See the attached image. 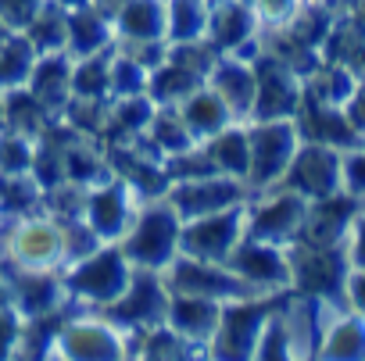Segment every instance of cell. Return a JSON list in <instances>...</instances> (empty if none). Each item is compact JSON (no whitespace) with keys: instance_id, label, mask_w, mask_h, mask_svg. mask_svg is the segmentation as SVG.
I'll use <instances>...</instances> for the list:
<instances>
[{"instance_id":"d6986e66","label":"cell","mask_w":365,"mask_h":361,"mask_svg":"<svg viewBox=\"0 0 365 361\" xmlns=\"http://www.w3.org/2000/svg\"><path fill=\"white\" fill-rule=\"evenodd\" d=\"M297 129H301V140H312V143H326V147H336L344 154L358 150L365 143V136L354 129V122L347 118L344 108L336 104H326L312 93H304L301 100V111L294 115Z\"/></svg>"},{"instance_id":"603a6c76","label":"cell","mask_w":365,"mask_h":361,"mask_svg":"<svg viewBox=\"0 0 365 361\" xmlns=\"http://www.w3.org/2000/svg\"><path fill=\"white\" fill-rule=\"evenodd\" d=\"M26 86L33 90V97H36L54 118H61V111H65L68 100H72V58H68L65 51H58V54H40L36 65H33V72H29V83H26Z\"/></svg>"},{"instance_id":"4fadbf2b","label":"cell","mask_w":365,"mask_h":361,"mask_svg":"<svg viewBox=\"0 0 365 361\" xmlns=\"http://www.w3.org/2000/svg\"><path fill=\"white\" fill-rule=\"evenodd\" d=\"M283 187L297 190L308 201H319V197L344 190V150L301 140V147L283 175Z\"/></svg>"},{"instance_id":"6da1fadb","label":"cell","mask_w":365,"mask_h":361,"mask_svg":"<svg viewBox=\"0 0 365 361\" xmlns=\"http://www.w3.org/2000/svg\"><path fill=\"white\" fill-rule=\"evenodd\" d=\"M0 261L15 272H61L68 265L65 222L47 208L8 219L0 229Z\"/></svg>"},{"instance_id":"30bf717a","label":"cell","mask_w":365,"mask_h":361,"mask_svg":"<svg viewBox=\"0 0 365 361\" xmlns=\"http://www.w3.org/2000/svg\"><path fill=\"white\" fill-rule=\"evenodd\" d=\"M165 197L172 201V208L179 211L182 222H190V219H205V215L247 204L251 187L244 179L212 172V175H201V179H187V183H172Z\"/></svg>"},{"instance_id":"2e32d148","label":"cell","mask_w":365,"mask_h":361,"mask_svg":"<svg viewBox=\"0 0 365 361\" xmlns=\"http://www.w3.org/2000/svg\"><path fill=\"white\" fill-rule=\"evenodd\" d=\"M140 204L143 201L136 197V190L125 179L111 175V179H104V183H97L83 194V219L104 244H118Z\"/></svg>"},{"instance_id":"cb8c5ba5","label":"cell","mask_w":365,"mask_h":361,"mask_svg":"<svg viewBox=\"0 0 365 361\" xmlns=\"http://www.w3.org/2000/svg\"><path fill=\"white\" fill-rule=\"evenodd\" d=\"M115 40H118L115 36V22L104 11H97L90 0L86 4L68 8V43H65L68 58H90V54L111 51Z\"/></svg>"},{"instance_id":"8992f818","label":"cell","mask_w":365,"mask_h":361,"mask_svg":"<svg viewBox=\"0 0 365 361\" xmlns=\"http://www.w3.org/2000/svg\"><path fill=\"white\" fill-rule=\"evenodd\" d=\"M58 357H129L133 354V336L125 329H118L104 311H86V308H72L68 318L61 322L58 343H54Z\"/></svg>"},{"instance_id":"d6a6232c","label":"cell","mask_w":365,"mask_h":361,"mask_svg":"<svg viewBox=\"0 0 365 361\" xmlns=\"http://www.w3.org/2000/svg\"><path fill=\"white\" fill-rule=\"evenodd\" d=\"M111 51H101L90 58H72V97L111 100Z\"/></svg>"},{"instance_id":"ffe728a7","label":"cell","mask_w":365,"mask_h":361,"mask_svg":"<svg viewBox=\"0 0 365 361\" xmlns=\"http://www.w3.org/2000/svg\"><path fill=\"white\" fill-rule=\"evenodd\" d=\"M11 304L22 318H40L72 308L61 272H15L11 268Z\"/></svg>"},{"instance_id":"52a82bcc","label":"cell","mask_w":365,"mask_h":361,"mask_svg":"<svg viewBox=\"0 0 365 361\" xmlns=\"http://www.w3.org/2000/svg\"><path fill=\"white\" fill-rule=\"evenodd\" d=\"M276 300H279V293H269V297L251 293V297L226 300L222 315H219V329L208 343V357H255L258 336H262Z\"/></svg>"},{"instance_id":"9c48e42d","label":"cell","mask_w":365,"mask_h":361,"mask_svg":"<svg viewBox=\"0 0 365 361\" xmlns=\"http://www.w3.org/2000/svg\"><path fill=\"white\" fill-rule=\"evenodd\" d=\"M168 297H172V290H168V283H165L161 272H154V268H133V279L125 283V290L118 293V300L104 308V315L136 340L143 329L165 322Z\"/></svg>"},{"instance_id":"c3c4849f","label":"cell","mask_w":365,"mask_h":361,"mask_svg":"<svg viewBox=\"0 0 365 361\" xmlns=\"http://www.w3.org/2000/svg\"><path fill=\"white\" fill-rule=\"evenodd\" d=\"M4 222H8V219H4V215H0V229H4Z\"/></svg>"},{"instance_id":"e0dca14e","label":"cell","mask_w":365,"mask_h":361,"mask_svg":"<svg viewBox=\"0 0 365 361\" xmlns=\"http://www.w3.org/2000/svg\"><path fill=\"white\" fill-rule=\"evenodd\" d=\"M226 265L247 283L251 293H265L269 297V293L290 290V251L279 247V244H265V240L244 236Z\"/></svg>"},{"instance_id":"ba28073f","label":"cell","mask_w":365,"mask_h":361,"mask_svg":"<svg viewBox=\"0 0 365 361\" xmlns=\"http://www.w3.org/2000/svg\"><path fill=\"white\" fill-rule=\"evenodd\" d=\"M308 197H301L290 187H269L247 197V236L265 240V244H279L290 247L304 226L308 215Z\"/></svg>"},{"instance_id":"681fc988","label":"cell","mask_w":365,"mask_h":361,"mask_svg":"<svg viewBox=\"0 0 365 361\" xmlns=\"http://www.w3.org/2000/svg\"><path fill=\"white\" fill-rule=\"evenodd\" d=\"M208 4H222V0H208Z\"/></svg>"},{"instance_id":"8fae6325","label":"cell","mask_w":365,"mask_h":361,"mask_svg":"<svg viewBox=\"0 0 365 361\" xmlns=\"http://www.w3.org/2000/svg\"><path fill=\"white\" fill-rule=\"evenodd\" d=\"M161 276H165L172 293L212 297V300H222V304L237 300V297H251L247 283L230 265H222V261H201V258H190V254H179Z\"/></svg>"},{"instance_id":"5b68a950","label":"cell","mask_w":365,"mask_h":361,"mask_svg":"<svg viewBox=\"0 0 365 361\" xmlns=\"http://www.w3.org/2000/svg\"><path fill=\"white\" fill-rule=\"evenodd\" d=\"M251 140V168H247V187L251 194L279 187L283 175L301 147V129L294 118H258L247 122Z\"/></svg>"},{"instance_id":"f546056e","label":"cell","mask_w":365,"mask_h":361,"mask_svg":"<svg viewBox=\"0 0 365 361\" xmlns=\"http://www.w3.org/2000/svg\"><path fill=\"white\" fill-rule=\"evenodd\" d=\"M29 36V43L36 47V54H58L68 43V8L61 0H43L36 8V15L26 22L22 29Z\"/></svg>"},{"instance_id":"ee69618b","label":"cell","mask_w":365,"mask_h":361,"mask_svg":"<svg viewBox=\"0 0 365 361\" xmlns=\"http://www.w3.org/2000/svg\"><path fill=\"white\" fill-rule=\"evenodd\" d=\"M344 111H347V118L354 122V129L365 136V79L358 83V90H354V97L344 104Z\"/></svg>"},{"instance_id":"4dcf8cb0","label":"cell","mask_w":365,"mask_h":361,"mask_svg":"<svg viewBox=\"0 0 365 361\" xmlns=\"http://www.w3.org/2000/svg\"><path fill=\"white\" fill-rule=\"evenodd\" d=\"M143 136H147V143L165 161L175 157V154H182V150H190V147H197L194 132L187 129V122H182V115H179L175 104H158V111H154V118H150V125H147Z\"/></svg>"},{"instance_id":"f1b7e54d","label":"cell","mask_w":365,"mask_h":361,"mask_svg":"<svg viewBox=\"0 0 365 361\" xmlns=\"http://www.w3.org/2000/svg\"><path fill=\"white\" fill-rule=\"evenodd\" d=\"M0 100H4V125L15 129V132H26L33 140H40L58 118L33 97L29 86H15L8 93H0Z\"/></svg>"},{"instance_id":"277c9868","label":"cell","mask_w":365,"mask_h":361,"mask_svg":"<svg viewBox=\"0 0 365 361\" xmlns=\"http://www.w3.org/2000/svg\"><path fill=\"white\" fill-rule=\"evenodd\" d=\"M287 251H290V290L294 293L344 304V290H347V276H351L347 244H333V247L290 244Z\"/></svg>"},{"instance_id":"f35d334b","label":"cell","mask_w":365,"mask_h":361,"mask_svg":"<svg viewBox=\"0 0 365 361\" xmlns=\"http://www.w3.org/2000/svg\"><path fill=\"white\" fill-rule=\"evenodd\" d=\"M22 315L19 308L8 300V304H0V357H15L19 350V336H22Z\"/></svg>"},{"instance_id":"83f0119b","label":"cell","mask_w":365,"mask_h":361,"mask_svg":"<svg viewBox=\"0 0 365 361\" xmlns=\"http://www.w3.org/2000/svg\"><path fill=\"white\" fill-rule=\"evenodd\" d=\"M205 150L215 164V172L244 179L247 183V168H251V140H247V122H230L222 132L205 140Z\"/></svg>"},{"instance_id":"ab89813d","label":"cell","mask_w":365,"mask_h":361,"mask_svg":"<svg viewBox=\"0 0 365 361\" xmlns=\"http://www.w3.org/2000/svg\"><path fill=\"white\" fill-rule=\"evenodd\" d=\"M344 190H351L354 197H365V143L344 154Z\"/></svg>"},{"instance_id":"1f68e13d","label":"cell","mask_w":365,"mask_h":361,"mask_svg":"<svg viewBox=\"0 0 365 361\" xmlns=\"http://www.w3.org/2000/svg\"><path fill=\"white\" fill-rule=\"evenodd\" d=\"M212 4L208 0H165V40L187 43L208 36Z\"/></svg>"},{"instance_id":"4316f807","label":"cell","mask_w":365,"mask_h":361,"mask_svg":"<svg viewBox=\"0 0 365 361\" xmlns=\"http://www.w3.org/2000/svg\"><path fill=\"white\" fill-rule=\"evenodd\" d=\"M319 357H336V361H361L365 357V315L340 308L319 343Z\"/></svg>"},{"instance_id":"7a4b0ae2","label":"cell","mask_w":365,"mask_h":361,"mask_svg":"<svg viewBox=\"0 0 365 361\" xmlns=\"http://www.w3.org/2000/svg\"><path fill=\"white\" fill-rule=\"evenodd\" d=\"M118 247L125 251V258L133 261V268L165 272L182 254V219L172 208V201L168 197L143 201L136 208L129 229L122 233Z\"/></svg>"},{"instance_id":"9a60e30c","label":"cell","mask_w":365,"mask_h":361,"mask_svg":"<svg viewBox=\"0 0 365 361\" xmlns=\"http://www.w3.org/2000/svg\"><path fill=\"white\" fill-rule=\"evenodd\" d=\"M262 33H265V22L247 0H222V4H212L205 40L219 54H237L244 61H255L258 51H262Z\"/></svg>"},{"instance_id":"484cf974","label":"cell","mask_w":365,"mask_h":361,"mask_svg":"<svg viewBox=\"0 0 365 361\" xmlns=\"http://www.w3.org/2000/svg\"><path fill=\"white\" fill-rule=\"evenodd\" d=\"M115 36H118L115 43L165 40V0H129L115 15Z\"/></svg>"},{"instance_id":"44dd1931","label":"cell","mask_w":365,"mask_h":361,"mask_svg":"<svg viewBox=\"0 0 365 361\" xmlns=\"http://www.w3.org/2000/svg\"><path fill=\"white\" fill-rule=\"evenodd\" d=\"M219 315H222V300L194 297V293H172L168 311H165V325H172L179 336H187L194 347H201V354H208V343L219 329Z\"/></svg>"},{"instance_id":"836d02e7","label":"cell","mask_w":365,"mask_h":361,"mask_svg":"<svg viewBox=\"0 0 365 361\" xmlns=\"http://www.w3.org/2000/svg\"><path fill=\"white\" fill-rule=\"evenodd\" d=\"M197 86H205L201 75L187 72L179 61L165 58L154 72H150V83H147V93L154 97V104H179L182 97H190Z\"/></svg>"},{"instance_id":"f6af8a7d","label":"cell","mask_w":365,"mask_h":361,"mask_svg":"<svg viewBox=\"0 0 365 361\" xmlns=\"http://www.w3.org/2000/svg\"><path fill=\"white\" fill-rule=\"evenodd\" d=\"M90 4H93L97 11H104V15H108V19L115 22V15H118V11H122L125 4H129V0H90Z\"/></svg>"},{"instance_id":"74e56055","label":"cell","mask_w":365,"mask_h":361,"mask_svg":"<svg viewBox=\"0 0 365 361\" xmlns=\"http://www.w3.org/2000/svg\"><path fill=\"white\" fill-rule=\"evenodd\" d=\"M147 83H150V68H143L140 61H133L129 54H122L115 47L111 51V100L115 97L147 93Z\"/></svg>"},{"instance_id":"60d3db41","label":"cell","mask_w":365,"mask_h":361,"mask_svg":"<svg viewBox=\"0 0 365 361\" xmlns=\"http://www.w3.org/2000/svg\"><path fill=\"white\" fill-rule=\"evenodd\" d=\"M40 4H43V0H0V19H4L15 33H22Z\"/></svg>"},{"instance_id":"7dc6e473","label":"cell","mask_w":365,"mask_h":361,"mask_svg":"<svg viewBox=\"0 0 365 361\" xmlns=\"http://www.w3.org/2000/svg\"><path fill=\"white\" fill-rule=\"evenodd\" d=\"M0 125H4V100H0Z\"/></svg>"},{"instance_id":"7bdbcfd3","label":"cell","mask_w":365,"mask_h":361,"mask_svg":"<svg viewBox=\"0 0 365 361\" xmlns=\"http://www.w3.org/2000/svg\"><path fill=\"white\" fill-rule=\"evenodd\" d=\"M344 304L358 315H365V268H351L347 276V290H344Z\"/></svg>"},{"instance_id":"ac0fdd59","label":"cell","mask_w":365,"mask_h":361,"mask_svg":"<svg viewBox=\"0 0 365 361\" xmlns=\"http://www.w3.org/2000/svg\"><path fill=\"white\" fill-rule=\"evenodd\" d=\"M361 197H354L351 190H336L329 197H319L308 204L304 226L297 233L294 244H308V247H333V244H347V233L358 219Z\"/></svg>"},{"instance_id":"d4e9b609","label":"cell","mask_w":365,"mask_h":361,"mask_svg":"<svg viewBox=\"0 0 365 361\" xmlns=\"http://www.w3.org/2000/svg\"><path fill=\"white\" fill-rule=\"evenodd\" d=\"M179 115H182V122H187V129L194 132V140L197 143H205V140H212L215 132H222L230 122H240V118H233V111L226 108V100L205 83V86H197L190 97H182L179 104Z\"/></svg>"},{"instance_id":"5bb4252c","label":"cell","mask_w":365,"mask_h":361,"mask_svg":"<svg viewBox=\"0 0 365 361\" xmlns=\"http://www.w3.org/2000/svg\"><path fill=\"white\" fill-rule=\"evenodd\" d=\"M251 65H255V75H258V90H255V108H251L247 122L294 118L301 111V100H304V79L265 51H258V58Z\"/></svg>"},{"instance_id":"bcb514c9","label":"cell","mask_w":365,"mask_h":361,"mask_svg":"<svg viewBox=\"0 0 365 361\" xmlns=\"http://www.w3.org/2000/svg\"><path fill=\"white\" fill-rule=\"evenodd\" d=\"M11 36H15V29H11V26H8L4 19H0V51L8 47V40H11Z\"/></svg>"},{"instance_id":"3957f363","label":"cell","mask_w":365,"mask_h":361,"mask_svg":"<svg viewBox=\"0 0 365 361\" xmlns=\"http://www.w3.org/2000/svg\"><path fill=\"white\" fill-rule=\"evenodd\" d=\"M61 279H65L68 300L76 308L104 311L108 304L118 300V293L133 279V261L125 258V251L118 244H101L90 254H83L79 261L65 265Z\"/></svg>"},{"instance_id":"8d00e7d4","label":"cell","mask_w":365,"mask_h":361,"mask_svg":"<svg viewBox=\"0 0 365 361\" xmlns=\"http://www.w3.org/2000/svg\"><path fill=\"white\" fill-rule=\"evenodd\" d=\"M33 157H36V140L33 136L0 125V175L33 172Z\"/></svg>"},{"instance_id":"d590c367","label":"cell","mask_w":365,"mask_h":361,"mask_svg":"<svg viewBox=\"0 0 365 361\" xmlns=\"http://www.w3.org/2000/svg\"><path fill=\"white\" fill-rule=\"evenodd\" d=\"M36 47L29 43L26 33H15L8 40V47L0 51V93H8L15 86H26L29 83V72L36 65Z\"/></svg>"},{"instance_id":"e575fe53","label":"cell","mask_w":365,"mask_h":361,"mask_svg":"<svg viewBox=\"0 0 365 361\" xmlns=\"http://www.w3.org/2000/svg\"><path fill=\"white\" fill-rule=\"evenodd\" d=\"M43 187L33 179V172L26 175H0V215L4 219H22L43 208Z\"/></svg>"},{"instance_id":"7c38bea8","label":"cell","mask_w":365,"mask_h":361,"mask_svg":"<svg viewBox=\"0 0 365 361\" xmlns=\"http://www.w3.org/2000/svg\"><path fill=\"white\" fill-rule=\"evenodd\" d=\"M244 236H247V204H237L205 219L182 222V254L226 265Z\"/></svg>"},{"instance_id":"b9f144b4","label":"cell","mask_w":365,"mask_h":361,"mask_svg":"<svg viewBox=\"0 0 365 361\" xmlns=\"http://www.w3.org/2000/svg\"><path fill=\"white\" fill-rule=\"evenodd\" d=\"M347 258H351V268H365V197H361L358 219L347 233Z\"/></svg>"},{"instance_id":"7402d4cb","label":"cell","mask_w":365,"mask_h":361,"mask_svg":"<svg viewBox=\"0 0 365 361\" xmlns=\"http://www.w3.org/2000/svg\"><path fill=\"white\" fill-rule=\"evenodd\" d=\"M208 86L226 100V108L233 111V118L247 122L251 118V108H255V90H258V75H255V65L237 58V54H222L208 75Z\"/></svg>"}]
</instances>
